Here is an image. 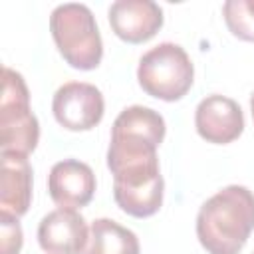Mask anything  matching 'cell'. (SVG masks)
Instances as JSON below:
<instances>
[{"label":"cell","instance_id":"3957f363","mask_svg":"<svg viewBox=\"0 0 254 254\" xmlns=\"http://www.w3.org/2000/svg\"><path fill=\"white\" fill-rule=\"evenodd\" d=\"M50 32L62 58L75 69H95L103 58V42L85 4H60L50 16Z\"/></svg>","mask_w":254,"mask_h":254},{"label":"cell","instance_id":"8fae6325","mask_svg":"<svg viewBox=\"0 0 254 254\" xmlns=\"http://www.w3.org/2000/svg\"><path fill=\"white\" fill-rule=\"evenodd\" d=\"M48 190L60 208H81L91 202L95 192V175L87 163L64 159L48 175Z\"/></svg>","mask_w":254,"mask_h":254},{"label":"cell","instance_id":"8992f818","mask_svg":"<svg viewBox=\"0 0 254 254\" xmlns=\"http://www.w3.org/2000/svg\"><path fill=\"white\" fill-rule=\"evenodd\" d=\"M113 198L117 206L135 218L153 216L163 204L165 181L159 171V159L127 165L111 173Z\"/></svg>","mask_w":254,"mask_h":254},{"label":"cell","instance_id":"277c9868","mask_svg":"<svg viewBox=\"0 0 254 254\" xmlns=\"http://www.w3.org/2000/svg\"><path fill=\"white\" fill-rule=\"evenodd\" d=\"M40 139L38 117L30 109L28 85L16 69L2 67L0 95V149L2 153L30 155Z\"/></svg>","mask_w":254,"mask_h":254},{"label":"cell","instance_id":"7a4b0ae2","mask_svg":"<svg viewBox=\"0 0 254 254\" xmlns=\"http://www.w3.org/2000/svg\"><path fill=\"white\" fill-rule=\"evenodd\" d=\"M165 139V119L159 111L145 105L125 107L111 127L107 149V167L115 171L123 165L143 163L157 157V149Z\"/></svg>","mask_w":254,"mask_h":254},{"label":"cell","instance_id":"2e32d148","mask_svg":"<svg viewBox=\"0 0 254 254\" xmlns=\"http://www.w3.org/2000/svg\"><path fill=\"white\" fill-rule=\"evenodd\" d=\"M250 109H252V119H254V93H252V97H250Z\"/></svg>","mask_w":254,"mask_h":254},{"label":"cell","instance_id":"9c48e42d","mask_svg":"<svg viewBox=\"0 0 254 254\" xmlns=\"http://www.w3.org/2000/svg\"><path fill=\"white\" fill-rule=\"evenodd\" d=\"M87 240L85 218L71 208H56L40 220L38 242L48 254H83Z\"/></svg>","mask_w":254,"mask_h":254},{"label":"cell","instance_id":"30bf717a","mask_svg":"<svg viewBox=\"0 0 254 254\" xmlns=\"http://www.w3.org/2000/svg\"><path fill=\"white\" fill-rule=\"evenodd\" d=\"M109 24L127 44L151 40L163 26V10L153 0H117L109 6Z\"/></svg>","mask_w":254,"mask_h":254},{"label":"cell","instance_id":"52a82bcc","mask_svg":"<svg viewBox=\"0 0 254 254\" xmlns=\"http://www.w3.org/2000/svg\"><path fill=\"white\" fill-rule=\"evenodd\" d=\"M52 111L64 129L89 131L103 119L105 101L95 85L85 81H67L54 93Z\"/></svg>","mask_w":254,"mask_h":254},{"label":"cell","instance_id":"5bb4252c","mask_svg":"<svg viewBox=\"0 0 254 254\" xmlns=\"http://www.w3.org/2000/svg\"><path fill=\"white\" fill-rule=\"evenodd\" d=\"M222 14L232 36L254 42V0H228L222 6Z\"/></svg>","mask_w":254,"mask_h":254},{"label":"cell","instance_id":"e0dca14e","mask_svg":"<svg viewBox=\"0 0 254 254\" xmlns=\"http://www.w3.org/2000/svg\"><path fill=\"white\" fill-rule=\"evenodd\" d=\"M252 254H254V252H252Z\"/></svg>","mask_w":254,"mask_h":254},{"label":"cell","instance_id":"ba28073f","mask_svg":"<svg viewBox=\"0 0 254 254\" xmlns=\"http://www.w3.org/2000/svg\"><path fill=\"white\" fill-rule=\"evenodd\" d=\"M196 133L214 145H226L236 141L244 131V115L240 105L226 95L204 97L194 111Z\"/></svg>","mask_w":254,"mask_h":254},{"label":"cell","instance_id":"5b68a950","mask_svg":"<svg viewBox=\"0 0 254 254\" xmlns=\"http://www.w3.org/2000/svg\"><path fill=\"white\" fill-rule=\"evenodd\" d=\"M137 79L147 95L163 101H179L192 87L194 67L179 44L163 42L143 54Z\"/></svg>","mask_w":254,"mask_h":254},{"label":"cell","instance_id":"9a60e30c","mask_svg":"<svg viewBox=\"0 0 254 254\" xmlns=\"http://www.w3.org/2000/svg\"><path fill=\"white\" fill-rule=\"evenodd\" d=\"M24 234L16 216L0 212V254H18L22 250Z\"/></svg>","mask_w":254,"mask_h":254},{"label":"cell","instance_id":"7c38bea8","mask_svg":"<svg viewBox=\"0 0 254 254\" xmlns=\"http://www.w3.org/2000/svg\"><path fill=\"white\" fill-rule=\"evenodd\" d=\"M32 202V165L28 155L2 153L0 159V212L24 216Z\"/></svg>","mask_w":254,"mask_h":254},{"label":"cell","instance_id":"4fadbf2b","mask_svg":"<svg viewBox=\"0 0 254 254\" xmlns=\"http://www.w3.org/2000/svg\"><path fill=\"white\" fill-rule=\"evenodd\" d=\"M139 238L133 230L111 218H95L83 254H139Z\"/></svg>","mask_w":254,"mask_h":254},{"label":"cell","instance_id":"6da1fadb","mask_svg":"<svg viewBox=\"0 0 254 254\" xmlns=\"http://www.w3.org/2000/svg\"><path fill=\"white\" fill-rule=\"evenodd\" d=\"M254 230V192L230 185L202 202L196 236L208 254H238Z\"/></svg>","mask_w":254,"mask_h":254}]
</instances>
